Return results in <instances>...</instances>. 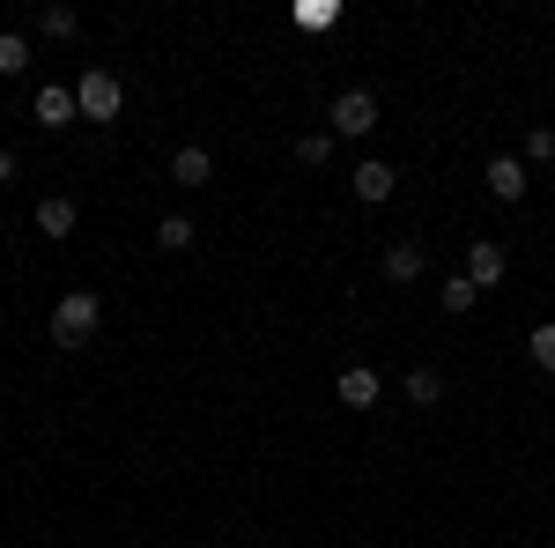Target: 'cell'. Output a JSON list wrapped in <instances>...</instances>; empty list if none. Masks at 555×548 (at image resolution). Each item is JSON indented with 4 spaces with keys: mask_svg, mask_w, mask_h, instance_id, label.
Here are the masks:
<instances>
[{
    "mask_svg": "<svg viewBox=\"0 0 555 548\" xmlns=\"http://www.w3.org/2000/svg\"><path fill=\"white\" fill-rule=\"evenodd\" d=\"M171 178H178V186H208V178H215L208 149H178V156H171Z\"/></svg>",
    "mask_w": 555,
    "mask_h": 548,
    "instance_id": "8fae6325",
    "label": "cell"
},
{
    "mask_svg": "<svg viewBox=\"0 0 555 548\" xmlns=\"http://www.w3.org/2000/svg\"><path fill=\"white\" fill-rule=\"evenodd\" d=\"M297 23H304V30H334V23H341V8H334V0H304Z\"/></svg>",
    "mask_w": 555,
    "mask_h": 548,
    "instance_id": "5bb4252c",
    "label": "cell"
},
{
    "mask_svg": "<svg viewBox=\"0 0 555 548\" xmlns=\"http://www.w3.org/2000/svg\"><path fill=\"white\" fill-rule=\"evenodd\" d=\"M555 156V127H533L526 133V164H548Z\"/></svg>",
    "mask_w": 555,
    "mask_h": 548,
    "instance_id": "ac0fdd59",
    "label": "cell"
},
{
    "mask_svg": "<svg viewBox=\"0 0 555 548\" xmlns=\"http://www.w3.org/2000/svg\"><path fill=\"white\" fill-rule=\"evenodd\" d=\"M526 348H533V364H541V371H555V327H533Z\"/></svg>",
    "mask_w": 555,
    "mask_h": 548,
    "instance_id": "e0dca14e",
    "label": "cell"
},
{
    "mask_svg": "<svg viewBox=\"0 0 555 548\" xmlns=\"http://www.w3.org/2000/svg\"><path fill=\"white\" fill-rule=\"evenodd\" d=\"M297 156H304V164H326V156H334V133H304Z\"/></svg>",
    "mask_w": 555,
    "mask_h": 548,
    "instance_id": "ffe728a7",
    "label": "cell"
},
{
    "mask_svg": "<svg viewBox=\"0 0 555 548\" xmlns=\"http://www.w3.org/2000/svg\"><path fill=\"white\" fill-rule=\"evenodd\" d=\"M392 186H400V178H392L385 164H356V201H371V208H378V201H392Z\"/></svg>",
    "mask_w": 555,
    "mask_h": 548,
    "instance_id": "9c48e42d",
    "label": "cell"
},
{
    "mask_svg": "<svg viewBox=\"0 0 555 548\" xmlns=\"http://www.w3.org/2000/svg\"><path fill=\"white\" fill-rule=\"evenodd\" d=\"M38 23H44V38H75V8H44Z\"/></svg>",
    "mask_w": 555,
    "mask_h": 548,
    "instance_id": "d6986e66",
    "label": "cell"
},
{
    "mask_svg": "<svg viewBox=\"0 0 555 548\" xmlns=\"http://www.w3.org/2000/svg\"><path fill=\"white\" fill-rule=\"evenodd\" d=\"M423 245H415V238H400V245H385V282H415V275H423Z\"/></svg>",
    "mask_w": 555,
    "mask_h": 548,
    "instance_id": "ba28073f",
    "label": "cell"
},
{
    "mask_svg": "<svg viewBox=\"0 0 555 548\" xmlns=\"http://www.w3.org/2000/svg\"><path fill=\"white\" fill-rule=\"evenodd\" d=\"M437 304H444V311L460 319V311H474V304H481V290H474L467 275H444V290H437Z\"/></svg>",
    "mask_w": 555,
    "mask_h": 548,
    "instance_id": "7c38bea8",
    "label": "cell"
},
{
    "mask_svg": "<svg viewBox=\"0 0 555 548\" xmlns=\"http://www.w3.org/2000/svg\"><path fill=\"white\" fill-rule=\"evenodd\" d=\"M437 393H444V379H437V371H408V400H415V408H429Z\"/></svg>",
    "mask_w": 555,
    "mask_h": 548,
    "instance_id": "2e32d148",
    "label": "cell"
},
{
    "mask_svg": "<svg viewBox=\"0 0 555 548\" xmlns=\"http://www.w3.org/2000/svg\"><path fill=\"white\" fill-rule=\"evenodd\" d=\"M75 104H82V119H96V127H112V119H119V104H127V89H119V75L89 67L82 82H75Z\"/></svg>",
    "mask_w": 555,
    "mask_h": 548,
    "instance_id": "7a4b0ae2",
    "label": "cell"
},
{
    "mask_svg": "<svg viewBox=\"0 0 555 548\" xmlns=\"http://www.w3.org/2000/svg\"><path fill=\"white\" fill-rule=\"evenodd\" d=\"M8 178H15V156H8V149H0V186H8Z\"/></svg>",
    "mask_w": 555,
    "mask_h": 548,
    "instance_id": "44dd1931",
    "label": "cell"
},
{
    "mask_svg": "<svg viewBox=\"0 0 555 548\" xmlns=\"http://www.w3.org/2000/svg\"><path fill=\"white\" fill-rule=\"evenodd\" d=\"M504 267H512V259H504L496 238H474V245H467V282H474V290H496V282H504Z\"/></svg>",
    "mask_w": 555,
    "mask_h": 548,
    "instance_id": "5b68a950",
    "label": "cell"
},
{
    "mask_svg": "<svg viewBox=\"0 0 555 548\" xmlns=\"http://www.w3.org/2000/svg\"><path fill=\"white\" fill-rule=\"evenodd\" d=\"M378 127V97L371 89H341L334 97V133H371Z\"/></svg>",
    "mask_w": 555,
    "mask_h": 548,
    "instance_id": "3957f363",
    "label": "cell"
},
{
    "mask_svg": "<svg viewBox=\"0 0 555 548\" xmlns=\"http://www.w3.org/2000/svg\"><path fill=\"white\" fill-rule=\"evenodd\" d=\"M23 67H30V44L15 30H0V75H23Z\"/></svg>",
    "mask_w": 555,
    "mask_h": 548,
    "instance_id": "9a60e30c",
    "label": "cell"
},
{
    "mask_svg": "<svg viewBox=\"0 0 555 548\" xmlns=\"http://www.w3.org/2000/svg\"><path fill=\"white\" fill-rule=\"evenodd\" d=\"M526 186H533V178H526V156H496V164H489V193H496V201H526Z\"/></svg>",
    "mask_w": 555,
    "mask_h": 548,
    "instance_id": "52a82bcc",
    "label": "cell"
},
{
    "mask_svg": "<svg viewBox=\"0 0 555 548\" xmlns=\"http://www.w3.org/2000/svg\"><path fill=\"white\" fill-rule=\"evenodd\" d=\"M334 393H341V408H378V371L371 364H348Z\"/></svg>",
    "mask_w": 555,
    "mask_h": 548,
    "instance_id": "8992f818",
    "label": "cell"
},
{
    "mask_svg": "<svg viewBox=\"0 0 555 548\" xmlns=\"http://www.w3.org/2000/svg\"><path fill=\"white\" fill-rule=\"evenodd\" d=\"M156 245H164V253H185V245H193V222H185V215H164V222H156Z\"/></svg>",
    "mask_w": 555,
    "mask_h": 548,
    "instance_id": "4fadbf2b",
    "label": "cell"
},
{
    "mask_svg": "<svg viewBox=\"0 0 555 548\" xmlns=\"http://www.w3.org/2000/svg\"><path fill=\"white\" fill-rule=\"evenodd\" d=\"M96 327H104V304H96L89 290H75V296L52 304V341H60V348H82Z\"/></svg>",
    "mask_w": 555,
    "mask_h": 548,
    "instance_id": "6da1fadb",
    "label": "cell"
},
{
    "mask_svg": "<svg viewBox=\"0 0 555 548\" xmlns=\"http://www.w3.org/2000/svg\"><path fill=\"white\" fill-rule=\"evenodd\" d=\"M75 222H82V208H75V201H38V230H44V238H67Z\"/></svg>",
    "mask_w": 555,
    "mask_h": 548,
    "instance_id": "30bf717a",
    "label": "cell"
},
{
    "mask_svg": "<svg viewBox=\"0 0 555 548\" xmlns=\"http://www.w3.org/2000/svg\"><path fill=\"white\" fill-rule=\"evenodd\" d=\"M30 119H38V127H75V119H82V104H75V89H60V82H44L38 89V104H30Z\"/></svg>",
    "mask_w": 555,
    "mask_h": 548,
    "instance_id": "277c9868",
    "label": "cell"
}]
</instances>
